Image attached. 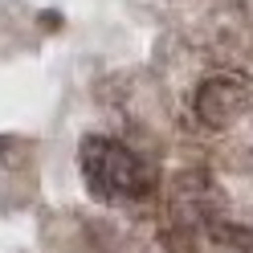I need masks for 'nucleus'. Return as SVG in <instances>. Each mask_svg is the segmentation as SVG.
<instances>
[{"label": "nucleus", "instance_id": "1", "mask_svg": "<svg viewBox=\"0 0 253 253\" xmlns=\"http://www.w3.org/2000/svg\"><path fill=\"white\" fill-rule=\"evenodd\" d=\"M78 164H82V176L90 184V192L102 196V200H139L155 184L147 164L110 135H86L82 151H78Z\"/></svg>", "mask_w": 253, "mask_h": 253}, {"label": "nucleus", "instance_id": "2", "mask_svg": "<svg viewBox=\"0 0 253 253\" xmlns=\"http://www.w3.org/2000/svg\"><path fill=\"white\" fill-rule=\"evenodd\" d=\"M249 102H253V90H249V82L241 74H212V78H204V82L196 86V98H192L196 119L204 126H216V131L220 126H233L249 110Z\"/></svg>", "mask_w": 253, "mask_h": 253}]
</instances>
